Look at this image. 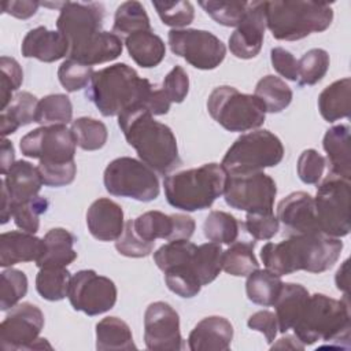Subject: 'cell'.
<instances>
[{
    "label": "cell",
    "instance_id": "obj_1",
    "mask_svg": "<svg viewBox=\"0 0 351 351\" xmlns=\"http://www.w3.org/2000/svg\"><path fill=\"white\" fill-rule=\"evenodd\" d=\"M103 19L101 3L63 1L56 27L69 43V59L95 66L111 62L122 53V38L103 30Z\"/></svg>",
    "mask_w": 351,
    "mask_h": 351
},
{
    "label": "cell",
    "instance_id": "obj_59",
    "mask_svg": "<svg viewBox=\"0 0 351 351\" xmlns=\"http://www.w3.org/2000/svg\"><path fill=\"white\" fill-rule=\"evenodd\" d=\"M170 104L171 103L169 101L163 89L155 86L152 93L147 99V101L144 104V108H147L152 115H165V114L169 112Z\"/></svg>",
    "mask_w": 351,
    "mask_h": 351
},
{
    "label": "cell",
    "instance_id": "obj_31",
    "mask_svg": "<svg viewBox=\"0 0 351 351\" xmlns=\"http://www.w3.org/2000/svg\"><path fill=\"white\" fill-rule=\"evenodd\" d=\"M351 80L348 77L328 85L318 96V110L326 122L350 117Z\"/></svg>",
    "mask_w": 351,
    "mask_h": 351
},
{
    "label": "cell",
    "instance_id": "obj_26",
    "mask_svg": "<svg viewBox=\"0 0 351 351\" xmlns=\"http://www.w3.org/2000/svg\"><path fill=\"white\" fill-rule=\"evenodd\" d=\"M44 250L41 256L36 261L38 269L59 266L66 267L77 259L74 250L75 236L64 228H52L43 237Z\"/></svg>",
    "mask_w": 351,
    "mask_h": 351
},
{
    "label": "cell",
    "instance_id": "obj_53",
    "mask_svg": "<svg viewBox=\"0 0 351 351\" xmlns=\"http://www.w3.org/2000/svg\"><path fill=\"white\" fill-rule=\"evenodd\" d=\"M248 234L255 240H270L274 237L280 229V222L277 217L270 214H254L247 213L245 222L241 223Z\"/></svg>",
    "mask_w": 351,
    "mask_h": 351
},
{
    "label": "cell",
    "instance_id": "obj_22",
    "mask_svg": "<svg viewBox=\"0 0 351 351\" xmlns=\"http://www.w3.org/2000/svg\"><path fill=\"white\" fill-rule=\"evenodd\" d=\"M233 340V326L229 319L210 315L199 321L188 336L191 351H226Z\"/></svg>",
    "mask_w": 351,
    "mask_h": 351
},
{
    "label": "cell",
    "instance_id": "obj_12",
    "mask_svg": "<svg viewBox=\"0 0 351 351\" xmlns=\"http://www.w3.org/2000/svg\"><path fill=\"white\" fill-rule=\"evenodd\" d=\"M277 185L274 180L262 171L228 174L223 197L232 208L254 213H273Z\"/></svg>",
    "mask_w": 351,
    "mask_h": 351
},
{
    "label": "cell",
    "instance_id": "obj_56",
    "mask_svg": "<svg viewBox=\"0 0 351 351\" xmlns=\"http://www.w3.org/2000/svg\"><path fill=\"white\" fill-rule=\"evenodd\" d=\"M270 60L273 69L284 78L298 81V59L285 48L274 47L270 51Z\"/></svg>",
    "mask_w": 351,
    "mask_h": 351
},
{
    "label": "cell",
    "instance_id": "obj_24",
    "mask_svg": "<svg viewBox=\"0 0 351 351\" xmlns=\"http://www.w3.org/2000/svg\"><path fill=\"white\" fill-rule=\"evenodd\" d=\"M44 250L43 239L25 230L4 232L0 236V266L11 267L21 262H36Z\"/></svg>",
    "mask_w": 351,
    "mask_h": 351
},
{
    "label": "cell",
    "instance_id": "obj_36",
    "mask_svg": "<svg viewBox=\"0 0 351 351\" xmlns=\"http://www.w3.org/2000/svg\"><path fill=\"white\" fill-rule=\"evenodd\" d=\"M255 241H233L222 252V270L234 277H247L259 269V262L254 254Z\"/></svg>",
    "mask_w": 351,
    "mask_h": 351
},
{
    "label": "cell",
    "instance_id": "obj_28",
    "mask_svg": "<svg viewBox=\"0 0 351 351\" xmlns=\"http://www.w3.org/2000/svg\"><path fill=\"white\" fill-rule=\"evenodd\" d=\"M308 291L296 282H285L280 291L277 300L274 302L276 317L278 322V332L287 333L293 328L299 319L306 302L308 299Z\"/></svg>",
    "mask_w": 351,
    "mask_h": 351
},
{
    "label": "cell",
    "instance_id": "obj_48",
    "mask_svg": "<svg viewBox=\"0 0 351 351\" xmlns=\"http://www.w3.org/2000/svg\"><path fill=\"white\" fill-rule=\"evenodd\" d=\"M160 21L173 29H182L193 22L195 8L191 1H152Z\"/></svg>",
    "mask_w": 351,
    "mask_h": 351
},
{
    "label": "cell",
    "instance_id": "obj_23",
    "mask_svg": "<svg viewBox=\"0 0 351 351\" xmlns=\"http://www.w3.org/2000/svg\"><path fill=\"white\" fill-rule=\"evenodd\" d=\"M21 52L25 58L52 63L69 55V43L59 30H48L45 26H38L26 33Z\"/></svg>",
    "mask_w": 351,
    "mask_h": 351
},
{
    "label": "cell",
    "instance_id": "obj_21",
    "mask_svg": "<svg viewBox=\"0 0 351 351\" xmlns=\"http://www.w3.org/2000/svg\"><path fill=\"white\" fill-rule=\"evenodd\" d=\"M89 233L99 241H115L125 229L122 207L108 199L99 197L86 211Z\"/></svg>",
    "mask_w": 351,
    "mask_h": 351
},
{
    "label": "cell",
    "instance_id": "obj_47",
    "mask_svg": "<svg viewBox=\"0 0 351 351\" xmlns=\"http://www.w3.org/2000/svg\"><path fill=\"white\" fill-rule=\"evenodd\" d=\"M248 1H215L203 0L199 5L210 15L217 23L226 27H237L241 22Z\"/></svg>",
    "mask_w": 351,
    "mask_h": 351
},
{
    "label": "cell",
    "instance_id": "obj_52",
    "mask_svg": "<svg viewBox=\"0 0 351 351\" xmlns=\"http://www.w3.org/2000/svg\"><path fill=\"white\" fill-rule=\"evenodd\" d=\"M326 162L315 149H304L298 159V176L304 184H318L324 176Z\"/></svg>",
    "mask_w": 351,
    "mask_h": 351
},
{
    "label": "cell",
    "instance_id": "obj_49",
    "mask_svg": "<svg viewBox=\"0 0 351 351\" xmlns=\"http://www.w3.org/2000/svg\"><path fill=\"white\" fill-rule=\"evenodd\" d=\"M93 73L92 66L82 64L73 59H66L58 69V78L67 92H77L89 86Z\"/></svg>",
    "mask_w": 351,
    "mask_h": 351
},
{
    "label": "cell",
    "instance_id": "obj_45",
    "mask_svg": "<svg viewBox=\"0 0 351 351\" xmlns=\"http://www.w3.org/2000/svg\"><path fill=\"white\" fill-rule=\"evenodd\" d=\"M27 292V277L22 270L8 267L0 274V310L7 311Z\"/></svg>",
    "mask_w": 351,
    "mask_h": 351
},
{
    "label": "cell",
    "instance_id": "obj_43",
    "mask_svg": "<svg viewBox=\"0 0 351 351\" xmlns=\"http://www.w3.org/2000/svg\"><path fill=\"white\" fill-rule=\"evenodd\" d=\"M192 263L178 265L163 271L167 288L184 299H191L196 296L202 289V284L195 274Z\"/></svg>",
    "mask_w": 351,
    "mask_h": 351
},
{
    "label": "cell",
    "instance_id": "obj_17",
    "mask_svg": "<svg viewBox=\"0 0 351 351\" xmlns=\"http://www.w3.org/2000/svg\"><path fill=\"white\" fill-rule=\"evenodd\" d=\"M144 343L151 351H180V315L166 302L149 303L144 313Z\"/></svg>",
    "mask_w": 351,
    "mask_h": 351
},
{
    "label": "cell",
    "instance_id": "obj_38",
    "mask_svg": "<svg viewBox=\"0 0 351 351\" xmlns=\"http://www.w3.org/2000/svg\"><path fill=\"white\" fill-rule=\"evenodd\" d=\"M71 273L66 267H41L36 276L38 295L49 302H58L67 296Z\"/></svg>",
    "mask_w": 351,
    "mask_h": 351
},
{
    "label": "cell",
    "instance_id": "obj_32",
    "mask_svg": "<svg viewBox=\"0 0 351 351\" xmlns=\"http://www.w3.org/2000/svg\"><path fill=\"white\" fill-rule=\"evenodd\" d=\"M96 350H137L129 325L118 317H106L96 324Z\"/></svg>",
    "mask_w": 351,
    "mask_h": 351
},
{
    "label": "cell",
    "instance_id": "obj_41",
    "mask_svg": "<svg viewBox=\"0 0 351 351\" xmlns=\"http://www.w3.org/2000/svg\"><path fill=\"white\" fill-rule=\"evenodd\" d=\"M71 132L77 145L84 151H97L106 145L108 138L107 126L90 117H81L73 121Z\"/></svg>",
    "mask_w": 351,
    "mask_h": 351
},
{
    "label": "cell",
    "instance_id": "obj_33",
    "mask_svg": "<svg viewBox=\"0 0 351 351\" xmlns=\"http://www.w3.org/2000/svg\"><path fill=\"white\" fill-rule=\"evenodd\" d=\"M281 276L273 273L269 269H256L247 276L245 293L248 300L255 304L269 307L277 300L282 288Z\"/></svg>",
    "mask_w": 351,
    "mask_h": 351
},
{
    "label": "cell",
    "instance_id": "obj_19",
    "mask_svg": "<svg viewBox=\"0 0 351 351\" xmlns=\"http://www.w3.org/2000/svg\"><path fill=\"white\" fill-rule=\"evenodd\" d=\"M266 29L265 1H248L245 14L229 37V49L239 59L259 55Z\"/></svg>",
    "mask_w": 351,
    "mask_h": 351
},
{
    "label": "cell",
    "instance_id": "obj_39",
    "mask_svg": "<svg viewBox=\"0 0 351 351\" xmlns=\"http://www.w3.org/2000/svg\"><path fill=\"white\" fill-rule=\"evenodd\" d=\"M222 247L208 241L196 247L193 255V270L202 287L213 282L222 270Z\"/></svg>",
    "mask_w": 351,
    "mask_h": 351
},
{
    "label": "cell",
    "instance_id": "obj_40",
    "mask_svg": "<svg viewBox=\"0 0 351 351\" xmlns=\"http://www.w3.org/2000/svg\"><path fill=\"white\" fill-rule=\"evenodd\" d=\"M241 223L229 213L211 211L203 222V233L208 241L217 244H232L239 237Z\"/></svg>",
    "mask_w": 351,
    "mask_h": 351
},
{
    "label": "cell",
    "instance_id": "obj_6",
    "mask_svg": "<svg viewBox=\"0 0 351 351\" xmlns=\"http://www.w3.org/2000/svg\"><path fill=\"white\" fill-rule=\"evenodd\" d=\"M347 298L344 295L341 300H336L324 293L310 295L292 328L300 343L311 346L322 340L340 347V340L348 343L351 325Z\"/></svg>",
    "mask_w": 351,
    "mask_h": 351
},
{
    "label": "cell",
    "instance_id": "obj_62",
    "mask_svg": "<svg viewBox=\"0 0 351 351\" xmlns=\"http://www.w3.org/2000/svg\"><path fill=\"white\" fill-rule=\"evenodd\" d=\"M304 344L300 343V340L295 335H287L285 337H281L277 343H271V350L274 348H291V350H304Z\"/></svg>",
    "mask_w": 351,
    "mask_h": 351
},
{
    "label": "cell",
    "instance_id": "obj_3",
    "mask_svg": "<svg viewBox=\"0 0 351 351\" xmlns=\"http://www.w3.org/2000/svg\"><path fill=\"white\" fill-rule=\"evenodd\" d=\"M118 125L140 160L159 174H167L181 165L177 138L173 130L137 106L118 115Z\"/></svg>",
    "mask_w": 351,
    "mask_h": 351
},
{
    "label": "cell",
    "instance_id": "obj_7",
    "mask_svg": "<svg viewBox=\"0 0 351 351\" xmlns=\"http://www.w3.org/2000/svg\"><path fill=\"white\" fill-rule=\"evenodd\" d=\"M266 27L276 40L296 41L311 33L326 30L333 21V10L318 1H265Z\"/></svg>",
    "mask_w": 351,
    "mask_h": 351
},
{
    "label": "cell",
    "instance_id": "obj_63",
    "mask_svg": "<svg viewBox=\"0 0 351 351\" xmlns=\"http://www.w3.org/2000/svg\"><path fill=\"white\" fill-rule=\"evenodd\" d=\"M335 280H336V288L339 291H343L344 295H347V291H348V261L343 262L341 267L336 273Z\"/></svg>",
    "mask_w": 351,
    "mask_h": 351
},
{
    "label": "cell",
    "instance_id": "obj_42",
    "mask_svg": "<svg viewBox=\"0 0 351 351\" xmlns=\"http://www.w3.org/2000/svg\"><path fill=\"white\" fill-rule=\"evenodd\" d=\"M329 53L322 48H311L298 59V85H315L329 70Z\"/></svg>",
    "mask_w": 351,
    "mask_h": 351
},
{
    "label": "cell",
    "instance_id": "obj_16",
    "mask_svg": "<svg viewBox=\"0 0 351 351\" xmlns=\"http://www.w3.org/2000/svg\"><path fill=\"white\" fill-rule=\"evenodd\" d=\"M43 328V311L33 303H18L0 324V348L4 351L33 350Z\"/></svg>",
    "mask_w": 351,
    "mask_h": 351
},
{
    "label": "cell",
    "instance_id": "obj_27",
    "mask_svg": "<svg viewBox=\"0 0 351 351\" xmlns=\"http://www.w3.org/2000/svg\"><path fill=\"white\" fill-rule=\"evenodd\" d=\"M12 204L26 202L38 195L43 180L37 166L27 160H16L3 178Z\"/></svg>",
    "mask_w": 351,
    "mask_h": 351
},
{
    "label": "cell",
    "instance_id": "obj_54",
    "mask_svg": "<svg viewBox=\"0 0 351 351\" xmlns=\"http://www.w3.org/2000/svg\"><path fill=\"white\" fill-rule=\"evenodd\" d=\"M37 169L40 171L43 184L47 186L58 188L66 186L71 184L77 174V165L75 162L64 163V165H43L38 163Z\"/></svg>",
    "mask_w": 351,
    "mask_h": 351
},
{
    "label": "cell",
    "instance_id": "obj_11",
    "mask_svg": "<svg viewBox=\"0 0 351 351\" xmlns=\"http://www.w3.org/2000/svg\"><path fill=\"white\" fill-rule=\"evenodd\" d=\"M350 180L328 173L319 181L314 197L319 232L337 239L350 233Z\"/></svg>",
    "mask_w": 351,
    "mask_h": 351
},
{
    "label": "cell",
    "instance_id": "obj_4",
    "mask_svg": "<svg viewBox=\"0 0 351 351\" xmlns=\"http://www.w3.org/2000/svg\"><path fill=\"white\" fill-rule=\"evenodd\" d=\"M155 86L126 63H115L93 73L85 96L104 117L145 104Z\"/></svg>",
    "mask_w": 351,
    "mask_h": 351
},
{
    "label": "cell",
    "instance_id": "obj_25",
    "mask_svg": "<svg viewBox=\"0 0 351 351\" xmlns=\"http://www.w3.org/2000/svg\"><path fill=\"white\" fill-rule=\"evenodd\" d=\"M322 147L326 152L328 173L350 180L351 177V147L350 126L335 125L329 128L324 136Z\"/></svg>",
    "mask_w": 351,
    "mask_h": 351
},
{
    "label": "cell",
    "instance_id": "obj_44",
    "mask_svg": "<svg viewBox=\"0 0 351 351\" xmlns=\"http://www.w3.org/2000/svg\"><path fill=\"white\" fill-rule=\"evenodd\" d=\"M196 247L189 240H171L154 252V262L162 271L178 265L192 263Z\"/></svg>",
    "mask_w": 351,
    "mask_h": 351
},
{
    "label": "cell",
    "instance_id": "obj_46",
    "mask_svg": "<svg viewBox=\"0 0 351 351\" xmlns=\"http://www.w3.org/2000/svg\"><path fill=\"white\" fill-rule=\"evenodd\" d=\"M48 200L40 195L22 202L12 204V218L15 225L25 232L37 233L40 228V215L45 214L48 210Z\"/></svg>",
    "mask_w": 351,
    "mask_h": 351
},
{
    "label": "cell",
    "instance_id": "obj_50",
    "mask_svg": "<svg viewBox=\"0 0 351 351\" xmlns=\"http://www.w3.org/2000/svg\"><path fill=\"white\" fill-rule=\"evenodd\" d=\"M23 82V71L21 64L10 56L0 58V96L1 110L8 106L12 93L16 92Z\"/></svg>",
    "mask_w": 351,
    "mask_h": 351
},
{
    "label": "cell",
    "instance_id": "obj_37",
    "mask_svg": "<svg viewBox=\"0 0 351 351\" xmlns=\"http://www.w3.org/2000/svg\"><path fill=\"white\" fill-rule=\"evenodd\" d=\"M73 119V104L63 93L47 95L38 100L34 122L41 126L67 125Z\"/></svg>",
    "mask_w": 351,
    "mask_h": 351
},
{
    "label": "cell",
    "instance_id": "obj_14",
    "mask_svg": "<svg viewBox=\"0 0 351 351\" xmlns=\"http://www.w3.org/2000/svg\"><path fill=\"white\" fill-rule=\"evenodd\" d=\"M171 52L199 70H214L225 59L226 47L213 33L199 29H171L167 33Z\"/></svg>",
    "mask_w": 351,
    "mask_h": 351
},
{
    "label": "cell",
    "instance_id": "obj_34",
    "mask_svg": "<svg viewBox=\"0 0 351 351\" xmlns=\"http://www.w3.org/2000/svg\"><path fill=\"white\" fill-rule=\"evenodd\" d=\"M254 96L262 103L266 112L277 114L291 104L293 93L285 81L267 74L256 82Z\"/></svg>",
    "mask_w": 351,
    "mask_h": 351
},
{
    "label": "cell",
    "instance_id": "obj_5",
    "mask_svg": "<svg viewBox=\"0 0 351 351\" xmlns=\"http://www.w3.org/2000/svg\"><path fill=\"white\" fill-rule=\"evenodd\" d=\"M226 180L228 171L221 163H204L166 176L163 180L165 196L174 208L186 213L206 210L223 195Z\"/></svg>",
    "mask_w": 351,
    "mask_h": 351
},
{
    "label": "cell",
    "instance_id": "obj_29",
    "mask_svg": "<svg viewBox=\"0 0 351 351\" xmlns=\"http://www.w3.org/2000/svg\"><path fill=\"white\" fill-rule=\"evenodd\" d=\"M125 47L136 64L144 69L156 67L166 55L163 40L152 30H141L128 36Z\"/></svg>",
    "mask_w": 351,
    "mask_h": 351
},
{
    "label": "cell",
    "instance_id": "obj_57",
    "mask_svg": "<svg viewBox=\"0 0 351 351\" xmlns=\"http://www.w3.org/2000/svg\"><path fill=\"white\" fill-rule=\"evenodd\" d=\"M247 325L250 329L261 332L266 337V341L269 344L274 343L276 336L278 333V322H277L276 313L269 310L256 311L248 318Z\"/></svg>",
    "mask_w": 351,
    "mask_h": 351
},
{
    "label": "cell",
    "instance_id": "obj_15",
    "mask_svg": "<svg viewBox=\"0 0 351 351\" xmlns=\"http://www.w3.org/2000/svg\"><path fill=\"white\" fill-rule=\"evenodd\" d=\"M117 296L114 281L99 276L92 269L80 270L71 276L67 298L75 311H82L89 317L107 313L115 306Z\"/></svg>",
    "mask_w": 351,
    "mask_h": 351
},
{
    "label": "cell",
    "instance_id": "obj_58",
    "mask_svg": "<svg viewBox=\"0 0 351 351\" xmlns=\"http://www.w3.org/2000/svg\"><path fill=\"white\" fill-rule=\"evenodd\" d=\"M40 5L41 3L33 0H8L1 3V12L18 19H29L37 12Z\"/></svg>",
    "mask_w": 351,
    "mask_h": 351
},
{
    "label": "cell",
    "instance_id": "obj_35",
    "mask_svg": "<svg viewBox=\"0 0 351 351\" xmlns=\"http://www.w3.org/2000/svg\"><path fill=\"white\" fill-rule=\"evenodd\" d=\"M141 30H152L144 5L134 0L122 3L114 15L112 33H115L123 41L128 36Z\"/></svg>",
    "mask_w": 351,
    "mask_h": 351
},
{
    "label": "cell",
    "instance_id": "obj_55",
    "mask_svg": "<svg viewBox=\"0 0 351 351\" xmlns=\"http://www.w3.org/2000/svg\"><path fill=\"white\" fill-rule=\"evenodd\" d=\"M162 89L170 103H182L189 92V78L184 67L174 66L166 74Z\"/></svg>",
    "mask_w": 351,
    "mask_h": 351
},
{
    "label": "cell",
    "instance_id": "obj_18",
    "mask_svg": "<svg viewBox=\"0 0 351 351\" xmlns=\"http://www.w3.org/2000/svg\"><path fill=\"white\" fill-rule=\"evenodd\" d=\"M134 232L148 243H155L156 239L189 240L195 232L196 223L186 214L167 215L162 211H147L132 219Z\"/></svg>",
    "mask_w": 351,
    "mask_h": 351
},
{
    "label": "cell",
    "instance_id": "obj_8",
    "mask_svg": "<svg viewBox=\"0 0 351 351\" xmlns=\"http://www.w3.org/2000/svg\"><path fill=\"white\" fill-rule=\"evenodd\" d=\"M284 158L281 140L270 130L258 129L241 134L228 148L221 165L228 174L262 171L277 166Z\"/></svg>",
    "mask_w": 351,
    "mask_h": 351
},
{
    "label": "cell",
    "instance_id": "obj_9",
    "mask_svg": "<svg viewBox=\"0 0 351 351\" xmlns=\"http://www.w3.org/2000/svg\"><path fill=\"white\" fill-rule=\"evenodd\" d=\"M211 118L229 132H248L261 128L266 118L262 103L234 86L221 85L213 89L207 99Z\"/></svg>",
    "mask_w": 351,
    "mask_h": 351
},
{
    "label": "cell",
    "instance_id": "obj_51",
    "mask_svg": "<svg viewBox=\"0 0 351 351\" xmlns=\"http://www.w3.org/2000/svg\"><path fill=\"white\" fill-rule=\"evenodd\" d=\"M155 243L144 241L133 229L132 219L125 222L122 234L115 240V250L128 258H144L154 251Z\"/></svg>",
    "mask_w": 351,
    "mask_h": 351
},
{
    "label": "cell",
    "instance_id": "obj_13",
    "mask_svg": "<svg viewBox=\"0 0 351 351\" xmlns=\"http://www.w3.org/2000/svg\"><path fill=\"white\" fill-rule=\"evenodd\" d=\"M75 138L66 125L40 126L26 133L19 141L22 155L38 159L43 165L71 163L75 155Z\"/></svg>",
    "mask_w": 351,
    "mask_h": 351
},
{
    "label": "cell",
    "instance_id": "obj_2",
    "mask_svg": "<svg viewBox=\"0 0 351 351\" xmlns=\"http://www.w3.org/2000/svg\"><path fill=\"white\" fill-rule=\"evenodd\" d=\"M343 241L322 232L288 236L280 243H266L261 259L266 269L278 276L299 270L322 273L333 267L340 258Z\"/></svg>",
    "mask_w": 351,
    "mask_h": 351
},
{
    "label": "cell",
    "instance_id": "obj_60",
    "mask_svg": "<svg viewBox=\"0 0 351 351\" xmlns=\"http://www.w3.org/2000/svg\"><path fill=\"white\" fill-rule=\"evenodd\" d=\"M15 162H16V160H15L14 145H12V143H11L10 140H7L5 137H3V140H1V154H0V169H1V174L5 176Z\"/></svg>",
    "mask_w": 351,
    "mask_h": 351
},
{
    "label": "cell",
    "instance_id": "obj_20",
    "mask_svg": "<svg viewBox=\"0 0 351 351\" xmlns=\"http://www.w3.org/2000/svg\"><path fill=\"white\" fill-rule=\"evenodd\" d=\"M276 217L282 223L284 234L287 236L319 232L314 197L307 192H292L280 200Z\"/></svg>",
    "mask_w": 351,
    "mask_h": 351
},
{
    "label": "cell",
    "instance_id": "obj_61",
    "mask_svg": "<svg viewBox=\"0 0 351 351\" xmlns=\"http://www.w3.org/2000/svg\"><path fill=\"white\" fill-rule=\"evenodd\" d=\"M1 185V210H0V218H1V223H7L8 219L12 217V200L11 196L8 193V189L4 184V181H0Z\"/></svg>",
    "mask_w": 351,
    "mask_h": 351
},
{
    "label": "cell",
    "instance_id": "obj_10",
    "mask_svg": "<svg viewBox=\"0 0 351 351\" xmlns=\"http://www.w3.org/2000/svg\"><path fill=\"white\" fill-rule=\"evenodd\" d=\"M103 182L110 195L138 202H152L160 192L155 171L144 162L130 156L111 160L104 169Z\"/></svg>",
    "mask_w": 351,
    "mask_h": 351
},
{
    "label": "cell",
    "instance_id": "obj_30",
    "mask_svg": "<svg viewBox=\"0 0 351 351\" xmlns=\"http://www.w3.org/2000/svg\"><path fill=\"white\" fill-rule=\"evenodd\" d=\"M38 100L30 92H16L8 106L0 114V132L5 137L15 133L21 126L34 122Z\"/></svg>",
    "mask_w": 351,
    "mask_h": 351
}]
</instances>
